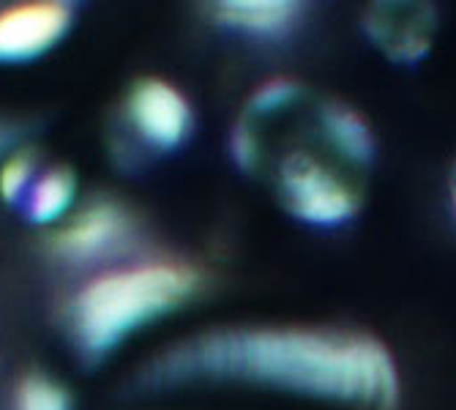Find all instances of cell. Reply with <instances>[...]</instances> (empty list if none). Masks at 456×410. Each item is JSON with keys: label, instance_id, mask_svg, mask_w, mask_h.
Here are the masks:
<instances>
[{"label": "cell", "instance_id": "11", "mask_svg": "<svg viewBox=\"0 0 456 410\" xmlns=\"http://www.w3.org/2000/svg\"><path fill=\"white\" fill-rule=\"evenodd\" d=\"M30 173H33V164L25 153L12 156L4 168H0V194H4L6 200H17V194L25 192Z\"/></svg>", "mask_w": 456, "mask_h": 410}, {"label": "cell", "instance_id": "1", "mask_svg": "<svg viewBox=\"0 0 456 410\" xmlns=\"http://www.w3.org/2000/svg\"><path fill=\"white\" fill-rule=\"evenodd\" d=\"M148 386L232 383L347 410H396L402 378L386 342L334 325L216 328L156 356Z\"/></svg>", "mask_w": 456, "mask_h": 410}, {"label": "cell", "instance_id": "8", "mask_svg": "<svg viewBox=\"0 0 456 410\" xmlns=\"http://www.w3.org/2000/svg\"><path fill=\"white\" fill-rule=\"evenodd\" d=\"M129 235V219L115 205H94L86 214L71 219L58 235L61 252L69 258H94L115 250Z\"/></svg>", "mask_w": 456, "mask_h": 410}, {"label": "cell", "instance_id": "4", "mask_svg": "<svg viewBox=\"0 0 456 410\" xmlns=\"http://www.w3.org/2000/svg\"><path fill=\"white\" fill-rule=\"evenodd\" d=\"M366 38L394 63H419L437 36V9L429 4H371L361 20Z\"/></svg>", "mask_w": 456, "mask_h": 410}, {"label": "cell", "instance_id": "12", "mask_svg": "<svg viewBox=\"0 0 456 410\" xmlns=\"http://www.w3.org/2000/svg\"><path fill=\"white\" fill-rule=\"evenodd\" d=\"M453 214H456V170H453Z\"/></svg>", "mask_w": 456, "mask_h": 410}, {"label": "cell", "instance_id": "9", "mask_svg": "<svg viewBox=\"0 0 456 410\" xmlns=\"http://www.w3.org/2000/svg\"><path fill=\"white\" fill-rule=\"evenodd\" d=\"M74 178L66 170H53L33 186L30 194V217L36 222H55L61 219L74 200Z\"/></svg>", "mask_w": 456, "mask_h": 410}, {"label": "cell", "instance_id": "2", "mask_svg": "<svg viewBox=\"0 0 456 410\" xmlns=\"http://www.w3.org/2000/svg\"><path fill=\"white\" fill-rule=\"evenodd\" d=\"M232 156L246 173H263L287 217L334 230L361 214L378 145L355 107L281 77L246 102Z\"/></svg>", "mask_w": 456, "mask_h": 410}, {"label": "cell", "instance_id": "6", "mask_svg": "<svg viewBox=\"0 0 456 410\" xmlns=\"http://www.w3.org/2000/svg\"><path fill=\"white\" fill-rule=\"evenodd\" d=\"M71 25L66 4H20L0 12V63H25L50 53Z\"/></svg>", "mask_w": 456, "mask_h": 410}, {"label": "cell", "instance_id": "7", "mask_svg": "<svg viewBox=\"0 0 456 410\" xmlns=\"http://www.w3.org/2000/svg\"><path fill=\"white\" fill-rule=\"evenodd\" d=\"M304 12L306 6L296 0H230L211 6L222 28L252 38H284L301 22Z\"/></svg>", "mask_w": 456, "mask_h": 410}, {"label": "cell", "instance_id": "10", "mask_svg": "<svg viewBox=\"0 0 456 410\" xmlns=\"http://www.w3.org/2000/svg\"><path fill=\"white\" fill-rule=\"evenodd\" d=\"M17 410H71L66 389L45 375H30L20 383Z\"/></svg>", "mask_w": 456, "mask_h": 410}, {"label": "cell", "instance_id": "5", "mask_svg": "<svg viewBox=\"0 0 456 410\" xmlns=\"http://www.w3.org/2000/svg\"><path fill=\"white\" fill-rule=\"evenodd\" d=\"M129 118L137 135L156 151L181 148L194 127L186 96L164 79H142L129 96Z\"/></svg>", "mask_w": 456, "mask_h": 410}, {"label": "cell", "instance_id": "3", "mask_svg": "<svg viewBox=\"0 0 456 410\" xmlns=\"http://www.w3.org/2000/svg\"><path fill=\"white\" fill-rule=\"evenodd\" d=\"M200 287L183 263H140L96 276L74 301V334L88 356H104L140 328L181 309Z\"/></svg>", "mask_w": 456, "mask_h": 410}]
</instances>
